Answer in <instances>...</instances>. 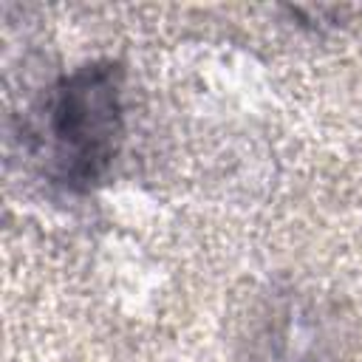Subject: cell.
Listing matches in <instances>:
<instances>
[{"label": "cell", "instance_id": "1", "mask_svg": "<svg viewBox=\"0 0 362 362\" xmlns=\"http://www.w3.org/2000/svg\"><path fill=\"white\" fill-rule=\"evenodd\" d=\"M124 136V68L93 59L65 74L48 93L37 127V161L42 175L68 189L99 187Z\"/></svg>", "mask_w": 362, "mask_h": 362}]
</instances>
